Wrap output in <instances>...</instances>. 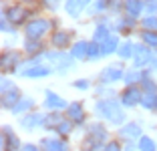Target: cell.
Returning a JSON list of instances; mask_svg holds the SVG:
<instances>
[{
    "label": "cell",
    "instance_id": "obj_1",
    "mask_svg": "<svg viewBox=\"0 0 157 151\" xmlns=\"http://www.w3.org/2000/svg\"><path fill=\"white\" fill-rule=\"evenodd\" d=\"M125 107L121 105L119 97H111V99H97L95 105H93V115L97 119L105 121L109 127H121L127 119V113H125Z\"/></svg>",
    "mask_w": 157,
    "mask_h": 151
},
{
    "label": "cell",
    "instance_id": "obj_2",
    "mask_svg": "<svg viewBox=\"0 0 157 151\" xmlns=\"http://www.w3.org/2000/svg\"><path fill=\"white\" fill-rule=\"evenodd\" d=\"M109 139H111L109 125L105 121L97 119L85 127V135L78 143V151H103V147L109 143Z\"/></svg>",
    "mask_w": 157,
    "mask_h": 151
},
{
    "label": "cell",
    "instance_id": "obj_3",
    "mask_svg": "<svg viewBox=\"0 0 157 151\" xmlns=\"http://www.w3.org/2000/svg\"><path fill=\"white\" fill-rule=\"evenodd\" d=\"M52 26H55V20L46 18V16H33V18L22 26V34H24V38H36V41H42V38L51 32Z\"/></svg>",
    "mask_w": 157,
    "mask_h": 151
},
{
    "label": "cell",
    "instance_id": "obj_4",
    "mask_svg": "<svg viewBox=\"0 0 157 151\" xmlns=\"http://www.w3.org/2000/svg\"><path fill=\"white\" fill-rule=\"evenodd\" d=\"M44 60L51 64L52 69H55V73H59V75L69 73V71L75 67V63H77V60L73 59V55H71V52H67V50H56V48L46 50Z\"/></svg>",
    "mask_w": 157,
    "mask_h": 151
},
{
    "label": "cell",
    "instance_id": "obj_5",
    "mask_svg": "<svg viewBox=\"0 0 157 151\" xmlns=\"http://www.w3.org/2000/svg\"><path fill=\"white\" fill-rule=\"evenodd\" d=\"M143 135H145L143 123H139V121H135V119L125 121L121 127H117V137L123 143H137Z\"/></svg>",
    "mask_w": 157,
    "mask_h": 151
},
{
    "label": "cell",
    "instance_id": "obj_6",
    "mask_svg": "<svg viewBox=\"0 0 157 151\" xmlns=\"http://www.w3.org/2000/svg\"><path fill=\"white\" fill-rule=\"evenodd\" d=\"M44 121H46V111H30V113L18 117V127L24 133H34L44 129Z\"/></svg>",
    "mask_w": 157,
    "mask_h": 151
},
{
    "label": "cell",
    "instance_id": "obj_7",
    "mask_svg": "<svg viewBox=\"0 0 157 151\" xmlns=\"http://www.w3.org/2000/svg\"><path fill=\"white\" fill-rule=\"evenodd\" d=\"M119 101L125 109L141 107V101H143V89H141V85H125L119 91Z\"/></svg>",
    "mask_w": 157,
    "mask_h": 151
},
{
    "label": "cell",
    "instance_id": "obj_8",
    "mask_svg": "<svg viewBox=\"0 0 157 151\" xmlns=\"http://www.w3.org/2000/svg\"><path fill=\"white\" fill-rule=\"evenodd\" d=\"M24 59H26V55L24 52H20V50H4L2 52V56H0V69H2V73L4 75H16V71L20 69V64L24 63Z\"/></svg>",
    "mask_w": 157,
    "mask_h": 151
},
{
    "label": "cell",
    "instance_id": "obj_9",
    "mask_svg": "<svg viewBox=\"0 0 157 151\" xmlns=\"http://www.w3.org/2000/svg\"><path fill=\"white\" fill-rule=\"evenodd\" d=\"M125 67L121 63H113V64H107L99 71L97 75V81L101 85H115V83H123V77H125Z\"/></svg>",
    "mask_w": 157,
    "mask_h": 151
},
{
    "label": "cell",
    "instance_id": "obj_10",
    "mask_svg": "<svg viewBox=\"0 0 157 151\" xmlns=\"http://www.w3.org/2000/svg\"><path fill=\"white\" fill-rule=\"evenodd\" d=\"M65 115L75 123V127H77V129H85L89 125L87 123L89 113H87V107H85L83 101H71L69 107L65 109Z\"/></svg>",
    "mask_w": 157,
    "mask_h": 151
},
{
    "label": "cell",
    "instance_id": "obj_11",
    "mask_svg": "<svg viewBox=\"0 0 157 151\" xmlns=\"http://www.w3.org/2000/svg\"><path fill=\"white\" fill-rule=\"evenodd\" d=\"M2 14H4V16L14 24V26H24L28 20L33 18V12L28 10V6H24V2H20V4H10V6H6Z\"/></svg>",
    "mask_w": 157,
    "mask_h": 151
},
{
    "label": "cell",
    "instance_id": "obj_12",
    "mask_svg": "<svg viewBox=\"0 0 157 151\" xmlns=\"http://www.w3.org/2000/svg\"><path fill=\"white\" fill-rule=\"evenodd\" d=\"M38 145L42 151H73L69 137H60V135H42L38 139Z\"/></svg>",
    "mask_w": 157,
    "mask_h": 151
},
{
    "label": "cell",
    "instance_id": "obj_13",
    "mask_svg": "<svg viewBox=\"0 0 157 151\" xmlns=\"http://www.w3.org/2000/svg\"><path fill=\"white\" fill-rule=\"evenodd\" d=\"M137 28H141V26H139V20L127 16L125 12L119 14V16L113 20V30H115L117 34H121V37H125V38H129Z\"/></svg>",
    "mask_w": 157,
    "mask_h": 151
},
{
    "label": "cell",
    "instance_id": "obj_14",
    "mask_svg": "<svg viewBox=\"0 0 157 151\" xmlns=\"http://www.w3.org/2000/svg\"><path fill=\"white\" fill-rule=\"evenodd\" d=\"M75 42V32L69 28H55L51 32V46L56 50H67Z\"/></svg>",
    "mask_w": 157,
    "mask_h": 151
},
{
    "label": "cell",
    "instance_id": "obj_15",
    "mask_svg": "<svg viewBox=\"0 0 157 151\" xmlns=\"http://www.w3.org/2000/svg\"><path fill=\"white\" fill-rule=\"evenodd\" d=\"M69 107V101L65 99L63 95L55 93L52 89H46L44 97H42V109L46 113H52V111H65Z\"/></svg>",
    "mask_w": 157,
    "mask_h": 151
},
{
    "label": "cell",
    "instance_id": "obj_16",
    "mask_svg": "<svg viewBox=\"0 0 157 151\" xmlns=\"http://www.w3.org/2000/svg\"><path fill=\"white\" fill-rule=\"evenodd\" d=\"M153 55H155L153 48H149L147 45H143V42H137L131 64L137 67V69H149V67H151V60H153Z\"/></svg>",
    "mask_w": 157,
    "mask_h": 151
},
{
    "label": "cell",
    "instance_id": "obj_17",
    "mask_svg": "<svg viewBox=\"0 0 157 151\" xmlns=\"http://www.w3.org/2000/svg\"><path fill=\"white\" fill-rule=\"evenodd\" d=\"M91 4H93V0H67L63 8H65V14L69 18L78 20L89 8H91Z\"/></svg>",
    "mask_w": 157,
    "mask_h": 151
},
{
    "label": "cell",
    "instance_id": "obj_18",
    "mask_svg": "<svg viewBox=\"0 0 157 151\" xmlns=\"http://www.w3.org/2000/svg\"><path fill=\"white\" fill-rule=\"evenodd\" d=\"M22 52L33 59V56H44L46 55V46L44 41H36V38H24L22 42Z\"/></svg>",
    "mask_w": 157,
    "mask_h": 151
},
{
    "label": "cell",
    "instance_id": "obj_19",
    "mask_svg": "<svg viewBox=\"0 0 157 151\" xmlns=\"http://www.w3.org/2000/svg\"><path fill=\"white\" fill-rule=\"evenodd\" d=\"M36 109V101H34V97L30 95H22L18 99V103L10 109V115H14V117H22V115L30 113V111Z\"/></svg>",
    "mask_w": 157,
    "mask_h": 151
},
{
    "label": "cell",
    "instance_id": "obj_20",
    "mask_svg": "<svg viewBox=\"0 0 157 151\" xmlns=\"http://www.w3.org/2000/svg\"><path fill=\"white\" fill-rule=\"evenodd\" d=\"M123 12L131 18L141 20V16L145 14V2L143 0H123Z\"/></svg>",
    "mask_w": 157,
    "mask_h": 151
},
{
    "label": "cell",
    "instance_id": "obj_21",
    "mask_svg": "<svg viewBox=\"0 0 157 151\" xmlns=\"http://www.w3.org/2000/svg\"><path fill=\"white\" fill-rule=\"evenodd\" d=\"M89 45H91V41L77 38V41L73 42V46L69 48V52L73 55L75 60H89Z\"/></svg>",
    "mask_w": 157,
    "mask_h": 151
},
{
    "label": "cell",
    "instance_id": "obj_22",
    "mask_svg": "<svg viewBox=\"0 0 157 151\" xmlns=\"http://www.w3.org/2000/svg\"><path fill=\"white\" fill-rule=\"evenodd\" d=\"M135 46H137V42L131 41V38H125V41H121L119 48H117V56H119L121 63H127V60H133V55H135Z\"/></svg>",
    "mask_w": 157,
    "mask_h": 151
},
{
    "label": "cell",
    "instance_id": "obj_23",
    "mask_svg": "<svg viewBox=\"0 0 157 151\" xmlns=\"http://www.w3.org/2000/svg\"><path fill=\"white\" fill-rule=\"evenodd\" d=\"M22 97V93H20V87L16 85V87L8 89V91H2V109L4 111H10L16 103H18V99Z\"/></svg>",
    "mask_w": 157,
    "mask_h": 151
},
{
    "label": "cell",
    "instance_id": "obj_24",
    "mask_svg": "<svg viewBox=\"0 0 157 151\" xmlns=\"http://www.w3.org/2000/svg\"><path fill=\"white\" fill-rule=\"evenodd\" d=\"M119 45H121V34H117V32L109 34V37H107L105 41L101 42V46H103V55H105V56L117 55V48H119Z\"/></svg>",
    "mask_w": 157,
    "mask_h": 151
},
{
    "label": "cell",
    "instance_id": "obj_25",
    "mask_svg": "<svg viewBox=\"0 0 157 151\" xmlns=\"http://www.w3.org/2000/svg\"><path fill=\"white\" fill-rule=\"evenodd\" d=\"M145 73H147V69H137V67H131V69L125 71L123 83H125V85H141Z\"/></svg>",
    "mask_w": 157,
    "mask_h": 151
},
{
    "label": "cell",
    "instance_id": "obj_26",
    "mask_svg": "<svg viewBox=\"0 0 157 151\" xmlns=\"http://www.w3.org/2000/svg\"><path fill=\"white\" fill-rule=\"evenodd\" d=\"M139 42L147 45L149 48L157 50V30H147V28H139Z\"/></svg>",
    "mask_w": 157,
    "mask_h": 151
},
{
    "label": "cell",
    "instance_id": "obj_27",
    "mask_svg": "<svg viewBox=\"0 0 157 151\" xmlns=\"http://www.w3.org/2000/svg\"><path fill=\"white\" fill-rule=\"evenodd\" d=\"M93 95H95V99H111V97H119V91H115L113 85H101L99 83L93 91Z\"/></svg>",
    "mask_w": 157,
    "mask_h": 151
},
{
    "label": "cell",
    "instance_id": "obj_28",
    "mask_svg": "<svg viewBox=\"0 0 157 151\" xmlns=\"http://www.w3.org/2000/svg\"><path fill=\"white\" fill-rule=\"evenodd\" d=\"M135 145L139 151H157V139H153L151 135H143Z\"/></svg>",
    "mask_w": 157,
    "mask_h": 151
},
{
    "label": "cell",
    "instance_id": "obj_29",
    "mask_svg": "<svg viewBox=\"0 0 157 151\" xmlns=\"http://www.w3.org/2000/svg\"><path fill=\"white\" fill-rule=\"evenodd\" d=\"M103 46H101V42H97V41H91V45H89V60L91 63H97V60H101L103 59Z\"/></svg>",
    "mask_w": 157,
    "mask_h": 151
},
{
    "label": "cell",
    "instance_id": "obj_30",
    "mask_svg": "<svg viewBox=\"0 0 157 151\" xmlns=\"http://www.w3.org/2000/svg\"><path fill=\"white\" fill-rule=\"evenodd\" d=\"M103 151H125V143L119 137H111L109 143L103 147Z\"/></svg>",
    "mask_w": 157,
    "mask_h": 151
},
{
    "label": "cell",
    "instance_id": "obj_31",
    "mask_svg": "<svg viewBox=\"0 0 157 151\" xmlns=\"http://www.w3.org/2000/svg\"><path fill=\"white\" fill-rule=\"evenodd\" d=\"M73 89H77V91H89V89L93 87V83H91V79H75L73 81V85H71Z\"/></svg>",
    "mask_w": 157,
    "mask_h": 151
},
{
    "label": "cell",
    "instance_id": "obj_32",
    "mask_svg": "<svg viewBox=\"0 0 157 151\" xmlns=\"http://www.w3.org/2000/svg\"><path fill=\"white\" fill-rule=\"evenodd\" d=\"M0 26H2V32H4V34H14V32H16V28H18V26H14V24L6 18L4 14H2V22H0Z\"/></svg>",
    "mask_w": 157,
    "mask_h": 151
},
{
    "label": "cell",
    "instance_id": "obj_33",
    "mask_svg": "<svg viewBox=\"0 0 157 151\" xmlns=\"http://www.w3.org/2000/svg\"><path fill=\"white\" fill-rule=\"evenodd\" d=\"M145 2V14H157V0H143Z\"/></svg>",
    "mask_w": 157,
    "mask_h": 151
},
{
    "label": "cell",
    "instance_id": "obj_34",
    "mask_svg": "<svg viewBox=\"0 0 157 151\" xmlns=\"http://www.w3.org/2000/svg\"><path fill=\"white\" fill-rule=\"evenodd\" d=\"M18 151H42V149H40V145H38V143L28 141V143H22V147H20Z\"/></svg>",
    "mask_w": 157,
    "mask_h": 151
},
{
    "label": "cell",
    "instance_id": "obj_35",
    "mask_svg": "<svg viewBox=\"0 0 157 151\" xmlns=\"http://www.w3.org/2000/svg\"><path fill=\"white\" fill-rule=\"evenodd\" d=\"M42 2V6H44V8H48V10H55L56 6L60 4V0H40Z\"/></svg>",
    "mask_w": 157,
    "mask_h": 151
},
{
    "label": "cell",
    "instance_id": "obj_36",
    "mask_svg": "<svg viewBox=\"0 0 157 151\" xmlns=\"http://www.w3.org/2000/svg\"><path fill=\"white\" fill-rule=\"evenodd\" d=\"M149 69L153 71V73H157V50H155V55H153V60H151V67Z\"/></svg>",
    "mask_w": 157,
    "mask_h": 151
},
{
    "label": "cell",
    "instance_id": "obj_37",
    "mask_svg": "<svg viewBox=\"0 0 157 151\" xmlns=\"http://www.w3.org/2000/svg\"><path fill=\"white\" fill-rule=\"evenodd\" d=\"M125 151H139L135 143H125Z\"/></svg>",
    "mask_w": 157,
    "mask_h": 151
},
{
    "label": "cell",
    "instance_id": "obj_38",
    "mask_svg": "<svg viewBox=\"0 0 157 151\" xmlns=\"http://www.w3.org/2000/svg\"><path fill=\"white\" fill-rule=\"evenodd\" d=\"M20 2H24V4H26V2H30V0H20Z\"/></svg>",
    "mask_w": 157,
    "mask_h": 151
},
{
    "label": "cell",
    "instance_id": "obj_39",
    "mask_svg": "<svg viewBox=\"0 0 157 151\" xmlns=\"http://www.w3.org/2000/svg\"><path fill=\"white\" fill-rule=\"evenodd\" d=\"M153 113H157V105H155V111H153Z\"/></svg>",
    "mask_w": 157,
    "mask_h": 151
}]
</instances>
